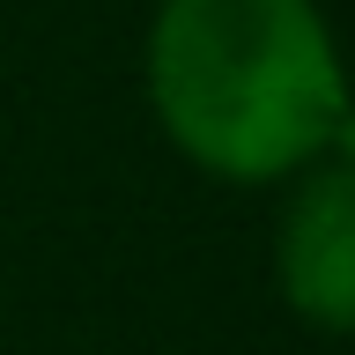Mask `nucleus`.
Listing matches in <instances>:
<instances>
[{"label": "nucleus", "instance_id": "1", "mask_svg": "<svg viewBox=\"0 0 355 355\" xmlns=\"http://www.w3.org/2000/svg\"><path fill=\"white\" fill-rule=\"evenodd\" d=\"M141 74L163 141L222 185H288L355 96L318 0H155Z\"/></svg>", "mask_w": 355, "mask_h": 355}, {"label": "nucleus", "instance_id": "2", "mask_svg": "<svg viewBox=\"0 0 355 355\" xmlns=\"http://www.w3.org/2000/svg\"><path fill=\"white\" fill-rule=\"evenodd\" d=\"M274 288L318 333H355V163L318 155L288 178L274 222Z\"/></svg>", "mask_w": 355, "mask_h": 355}]
</instances>
